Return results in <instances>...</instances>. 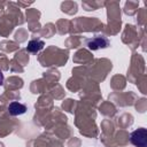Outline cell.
<instances>
[{
    "mask_svg": "<svg viewBox=\"0 0 147 147\" xmlns=\"http://www.w3.org/2000/svg\"><path fill=\"white\" fill-rule=\"evenodd\" d=\"M109 44L108 39L105 38V37H95L91 40L87 41V46L91 48V49H99V48H105L107 47Z\"/></svg>",
    "mask_w": 147,
    "mask_h": 147,
    "instance_id": "2",
    "label": "cell"
},
{
    "mask_svg": "<svg viewBox=\"0 0 147 147\" xmlns=\"http://www.w3.org/2000/svg\"><path fill=\"white\" fill-rule=\"evenodd\" d=\"M2 83H3V74L0 70V85H2Z\"/></svg>",
    "mask_w": 147,
    "mask_h": 147,
    "instance_id": "5",
    "label": "cell"
},
{
    "mask_svg": "<svg viewBox=\"0 0 147 147\" xmlns=\"http://www.w3.org/2000/svg\"><path fill=\"white\" fill-rule=\"evenodd\" d=\"M8 110H9V114L13 115V116H17V115H22L26 111V107L20 102H11L8 107Z\"/></svg>",
    "mask_w": 147,
    "mask_h": 147,
    "instance_id": "3",
    "label": "cell"
},
{
    "mask_svg": "<svg viewBox=\"0 0 147 147\" xmlns=\"http://www.w3.org/2000/svg\"><path fill=\"white\" fill-rule=\"evenodd\" d=\"M131 142L137 147H146L147 145V131L144 127H140L133 131L130 136Z\"/></svg>",
    "mask_w": 147,
    "mask_h": 147,
    "instance_id": "1",
    "label": "cell"
},
{
    "mask_svg": "<svg viewBox=\"0 0 147 147\" xmlns=\"http://www.w3.org/2000/svg\"><path fill=\"white\" fill-rule=\"evenodd\" d=\"M42 47H44V41H41V40H31L28 44L26 51L36 53V52H39L40 49H42Z\"/></svg>",
    "mask_w": 147,
    "mask_h": 147,
    "instance_id": "4",
    "label": "cell"
}]
</instances>
